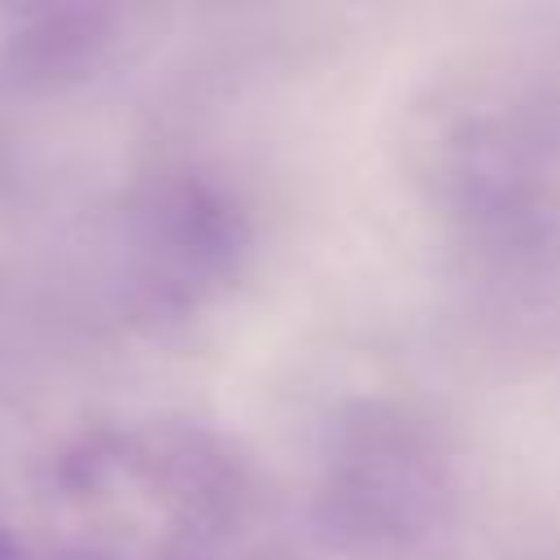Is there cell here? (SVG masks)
Returning a JSON list of instances; mask_svg holds the SVG:
<instances>
[{
  "instance_id": "277c9868",
  "label": "cell",
  "mask_w": 560,
  "mask_h": 560,
  "mask_svg": "<svg viewBox=\"0 0 560 560\" xmlns=\"http://www.w3.org/2000/svg\"><path fill=\"white\" fill-rule=\"evenodd\" d=\"M0 560H31V551H26L4 525H0Z\"/></svg>"
},
{
  "instance_id": "3957f363",
  "label": "cell",
  "mask_w": 560,
  "mask_h": 560,
  "mask_svg": "<svg viewBox=\"0 0 560 560\" xmlns=\"http://www.w3.org/2000/svg\"><path fill=\"white\" fill-rule=\"evenodd\" d=\"M149 210L158 258L175 271V284H201L232 271L245 245V223L219 188L201 179H179L166 184Z\"/></svg>"
},
{
  "instance_id": "7a4b0ae2",
  "label": "cell",
  "mask_w": 560,
  "mask_h": 560,
  "mask_svg": "<svg viewBox=\"0 0 560 560\" xmlns=\"http://www.w3.org/2000/svg\"><path fill=\"white\" fill-rule=\"evenodd\" d=\"M114 44V13L101 4L35 9L4 44V74L22 92H61L83 83Z\"/></svg>"
},
{
  "instance_id": "6da1fadb",
  "label": "cell",
  "mask_w": 560,
  "mask_h": 560,
  "mask_svg": "<svg viewBox=\"0 0 560 560\" xmlns=\"http://www.w3.org/2000/svg\"><path fill=\"white\" fill-rule=\"evenodd\" d=\"M446 512L433 451L402 420H363L324 490V529L359 556H402Z\"/></svg>"
}]
</instances>
